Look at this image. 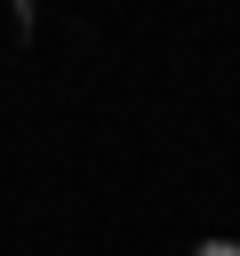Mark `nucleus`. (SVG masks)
<instances>
[{
    "instance_id": "1",
    "label": "nucleus",
    "mask_w": 240,
    "mask_h": 256,
    "mask_svg": "<svg viewBox=\"0 0 240 256\" xmlns=\"http://www.w3.org/2000/svg\"><path fill=\"white\" fill-rule=\"evenodd\" d=\"M192 256H240V240H200Z\"/></svg>"
}]
</instances>
